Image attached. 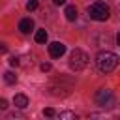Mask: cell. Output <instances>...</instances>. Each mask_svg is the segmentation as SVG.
<instances>
[{
    "instance_id": "obj_15",
    "label": "cell",
    "mask_w": 120,
    "mask_h": 120,
    "mask_svg": "<svg viewBox=\"0 0 120 120\" xmlns=\"http://www.w3.org/2000/svg\"><path fill=\"white\" fill-rule=\"evenodd\" d=\"M0 109H2V111L8 109V101H6V99H0Z\"/></svg>"
},
{
    "instance_id": "obj_7",
    "label": "cell",
    "mask_w": 120,
    "mask_h": 120,
    "mask_svg": "<svg viewBox=\"0 0 120 120\" xmlns=\"http://www.w3.org/2000/svg\"><path fill=\"white\" fill-rule=\"evenodd\" d=\"M32 28H34V21H32V19H22V21L19 22V30H21L22 34H28Z\"/></svg>"
},
{
    "instance_id": "obj_10",
    "label": "cell",
    "mask_w": 120,
    "mask_h": 120,
    "mask_svg": "<svg viewBox=\"0 0 120 120\" xmlns=\"http://www.w3.org/2000/svg\"><path fill=\"white\" fill-rule=\"evenodd\" d=\"M47 41V32L45 30H38L36 32V43H45Z\"/></svg>"
},
{
    "instance_id": "obj_17",
    "label": "cell",
    "mask_w": 120,
    "mask_h": 120,
    "mask_svg": "<svg viewBox=\"0 0 120 120\" xmlns=\"http://www.w3.org/2000/svg\"><path fill=\"white\" fill-rule=\"evenodd\" d=\"M52 4L54 6H62V4H66V0H52Z\"/></svg>"
},
{
    "instance_id": "obj_9",
    "label": "cell",
    "mask_w": 120,
    "mask_h": 120,
    "mask_svg": "<svg viewBox=\"0 0 120 120\" xmlns=\"http://www.w3.org/2000/svg\"><path fill=\"white\" fill-rule=\"evenodd\" d=\"M4 81H6L8 84H15V82H17V75L11 73V71H6V73H4Z\"/></svg>"
},
{
    "instance_id": "obj_8",
    "label": "cell",
    "mask_w": 120,
    "mask_h": 120,
    "mask_svg": "<svg viewBox=\"0 0 120 120\" xmlns=\"http://www.w3.org/2000/svg\"><path fill=\"white\" fill-rule=\"evenodd\" d=\"M64 15H66L68 21H75V19H77V8H75V6H68L66 11H64Z\"/></svg>"
},
{
    "instance_id": "obj_11",
    "label": "cell",
    "mask_w": 120,
    "mask_h": 120,
    "mask_svg": "<svg viewBox=\"0 0 120 120\" xmlns=\"http://www.w3.org/2000/svg\"><path fill=\"white\" fill-rule=\"evenodd\" d=\"M62 120H77V114L75 112H69V111H64V112H60L58 114Z\"/></svg>"
},
{
    "instance_id": "obj_1",
    "label": "cell",
    "mask_w": 120,
    "mask_h": 120,
    "mask_svg": "<svg viewBox=\"0 0 120 120\" xmlns=\"http://www.w3.org/2000/svg\"><path fill=\"white\" fill-rule=\"evenodd\" d=\"M118 62H120V58L111 51H101L96 56V66H98V69L101 73H111L112 69H116Z\"/></svg>"
},
{
    "instance_id": "obj_18",
    "label": "cell",
    "mask_w": 120,
    "mask_h": 120,
    "mask_svg": "<svg viewBox=\"0 0 120 120\" xmlns=\"http://www.w3.org/2000/svg\"><path fill=\"white\" fill-rule=\"evenodd\" d=\"M116 43H118V45H120V34H118V36H116Z\"/></svg>"
},
{
    "instance_id": "obj_3",
    "label": "cell",
    "mask_w": 120,
    "mask_h": 120,
    "mask_svg": "<svg viewBox=\"0 0 120 120\" xmlns=\"http://www.w3.org/2000/svg\"><path fill=\"white\" fill-rule=\"evenodd\" d=\"M88 66V54L81 49H73L69 54V68L73 71H81Z\"/></svg>"
},
{
    "instance_id": "obj_4",
    "label": "cell",
    "mask_w": 120,
    "mask_h": 120,
    "mask_svg": "<svg viewBox=\"0 0 120 120\" xmlns=\"http://www.w3.org/2000/svg\"><path fill=\"white\" fill-rule=\"evenodd\" d=\"M96 103H98L99 107H103V109H112L114 103H116V98H114V94H112L111 90L101 88V90L96 92Z\"/></svg>"
},
{
    "instance_id": "obj_2",
    "label": "cell",
    "mask_w": 120,
    "mask_h": 120,
    "mask_svg": "<svg viewBox=\"0 0 120 120\" xmlns=\"http://www.w3.org/2000/svg\"><path fill=\"white\" fill-rule=\"evenodd\" d=\"M88 15L94 21H107L111 15V9L105 2H94L92 6H88Z\"/></svg>"
},
{
    "instance_id": "obj_16",
    "label": "cell",
    "mask_w": 120,
    "mask_h": 120,
    "mask_svg": "<svg viewBox=\"0 0 120 120\" xmlns=\"http://www.w3.org/2000/svg\"><path fill=\"white\" fill-rule=\"evenodd\" d=\"M9 66H19V60L13 56V58H9Z\"/></svg>"
},
{
    "instance_id": "obj_14",
    "label": "cell",
    "mask_w": 120,
    "mask_h": 120,
    "mask_svg": "<svg viewBox=\"0 0 120 120\" xmlns=\"http://www.w3.org/2000/svg\"><path fill=\"white\" fill-rule=\"evenodd\" d=\"M41 71H51V64H41Z\"/></svg>"
},
{
    "instance_id": "obj_12",
    "label": "cell",
    "mask_w": 120,
    "mask_h": 120,
    "mask_svg": "<svg viewBox=\"0 0 120 120\" xmlns=\"http://www.w3.org/2000/svg\"><path fill=\"white\" fill-rule=\"evenodd\" d=\"M36 8H38V0H28V2H26V9H28V11H34Z\"/></svg>"
},
{
    "instance_id": "obj_6",
    "label": "cell",
    "mask_w": 120,
    "mask_h": 120,
    "mask_svg": "<svg viewBox=\"0 0 120 120\" xmlns=\"http://www.w3.org/2000/svg\"><path fill=\"white\" fill-rule=\"evenodd\" d=\"M13 103H15L17 109H26V107H28V98H26L24 94H17V96L13 98Z\"/></svg>"
},
{
    "instance_id": "obj_13",
    "label": "cell",
    "mask_w": 120,
    "mask_h": 120,
    "mask_svg": "<svg viewBox=\"0 0 120 120\" xmlns=\"http://www.w3.org/2000/svg\"><path fill=\"white\" fill-rule=\"evenodd\" d=\"M43 114H45V116H54V109H51V107H49V109H45V111H43Z\"/></svg>"
},
{
    "instance_id": "obj_5",
    "label": "cell",
    "mask_w": 120,
    "mask_h": 120,
    "mask_svg": "<svg viewBox=\"0 0 120 120\" xmlns=\"http://www.w3.org/2000/svg\"><path fill=\"white\" fill-rule=\"evenodd\" d=\"M64 52H66V45H64V43H60V41H52V43L49 45V54H51L52 58H60Z\"/></svg>"
}]
</instances>
